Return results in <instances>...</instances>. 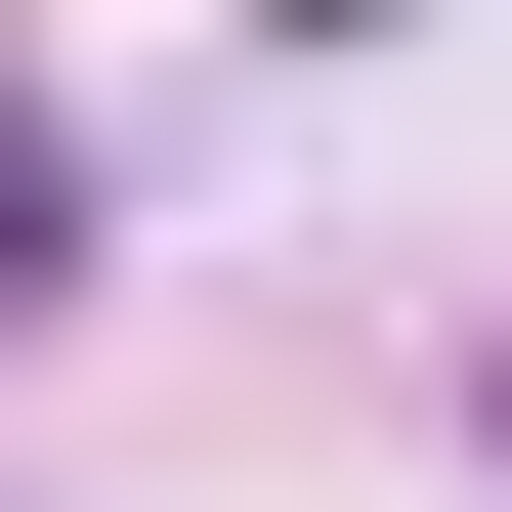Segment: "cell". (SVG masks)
Listing matches in <instances>:
<instances>
[{
    "label": "cell",
    "instance_id": "obj_1",
    "mask_svg": "<svg viewBox=\"0 0 512 512\" xmlns=\"http://www.w3.org/2000/svg\"><path fill=\"white\" fill-rule=\"evenodd\" d=\"M43 214H86V171H43V128H0V299H43Z\"/></svg>",
    "mask_w": 512,
    "mask_h": 512
}]
</instances>
